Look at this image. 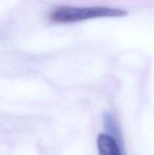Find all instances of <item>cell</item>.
Segmentation results:
<instances>
[{"label": "cell", "instance_id": "cell-1", "mask_svg": "<svg viewBox=\"0 0 154 155\" xmlns=\"http://www.w3.org/2000/svg\"><path fill=\"white\" fill-rule=\"evenodd\" d=\"M128 12L122 9L111 8L108 7L77 8L70 6H60L56 8L50 13L48 18L55 23H72L88 19L99 18H119L125 17Z\"/></svg>", "mask_w": 154, "mask_h": 155}, {"label": "cell", "instance_id": "cell-2", "mask_svg": "<svg viewBox=\"0 0 154 155\" xmlns=\"http://www.w3.org/2000/svg\"><path fill=\"white\" fill-rule=\"evenodd\" d=\"M99 154L101 155H120L121 151L117 142L113 136L107 134L98 135L97 139Z\"/></svg>", "mask_w": 154, "mask_h": 155}]
</instances>
